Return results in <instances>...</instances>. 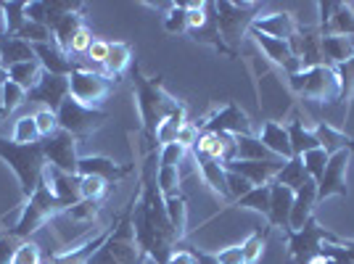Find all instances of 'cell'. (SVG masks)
Listing matches in <instances>:
<instances>
[{"label": "cell", "mask_w": 354, "mask_h": 264, "mask_svg": "<svg viewBox=\"0 0 354 264\" xmlns=\"http://www.w3.org/2000/svg\"><path fill=\"white\" fill-rule=\"evenodd\" d=\"M159 151H148L140 164V191L135 193L133 227L140 251L156 264H167L180 241L167 217L162 188H159Z\"/></svg>", "instance_id": "cell-1"}, {"label": "cell", "mask_w": 354, "mask_h": 264, "mask_svg": "<svg viewBox=\"0 0 354 264\" xmlns=\"http://www.w3.org/2000/svg\"><path fill=\"white\" fill-rule=\"evenodd\" d=\"M133 85H135V98H138V111H140V122H143V135L146 143H156V130L167 117H172L183 106L162 88V77H143L133 66Z\"/></svg>", "instance_id": "cell-2"}, {"label": "cell", "mask_w": 354, "mask_h": 264, "mask_svg": "<svg viewBox=\"0 0 354 264\" xmlns=\"http://www.w3.org/2000/svg\"><path fill=\"white\" fill-rule=\"evenodd\" d=\"M133 206L135 196L130 198L127 209L117 217V225L111 235L106 238V243L93 254L88 264H143L146 254L140 251L138 241H135V227H133Z\"/></svg>", "instance_id": "cell-3"}, {"label": "cell", "mask_w": 354, "mask_h": 264, "mask_svg": "<svg viewBox=\"0 0 354 264\" xmlns=\"http://www.w3.org/2000/svg\"><path fill=\"white\" fill-rule=\"evenodd\" d=\"M0 159L16 172L21 193L27 198L43 185V169L48 164L43 143H14L8 138H0Z\"/></svg>", "instance_id": "cell-4"}, {"label": "cell", "mask_w": 354, "mask_h": 264, "mask_svg": "<svg viewBox=\"0 0 354 264\" xmlns=\"http://www.w3.org/2000/svg\"><path fill=\"white\" fill-rule=\"evenodd\" d=\"M217 8V24H220V35L225 48L230 50V59L238 56V48L246 40L251 32V24L257 21V3H230V0H220L214 3Z\"/></svg>", "instance_id": "cell-5"}, {"label": "cell", "mask_w": 354, "mask_h": 264, "mask_svg": "<svg viewBox=\"0 0 354 264\" xmlns=\"http://www.w3.org/2000/svg\"><path fill=\"white\" fill-rule=\"evenodd\" d=\"M64 211H66V206L61 204L59 198L50 193V188L43 182V185L30 196V201L24 204L19 220H16V225L8 230V235L16 238V241H19V238H30L32 233H37V230L43 227L45 222H50V217L64 214Z\"/></svg>", "instance_id": "cell-6"}, {"label": "cell", "mask_w": 354, "mask_h": 264, "mask_svg": "<svg viewBox=\"0 0 354 264\" xmlns=\"http://www.w3.org/2000/svg\"><path fill=\"white\" fill-rule=\"evenodd\" d=\"M286 241H288V254L294 264H312L323 259V243H341V235L330 233L328 227H320V222L307 220L301 230H286Z\"/></svg>", "instance_id": "cell-7"}, {"label": "cell", "mask_w": 354, "mask_h": 264, "mask_svg": "<svg viewBox=\"0 0 354 264\" xmlns=\"http://www.w3.org/2000/svg\"><path fill=\"white\" fill-rule=\"evenodd\" d=\"M288 85L296 95L310 98L320 103H336L339 101V77L333 66H315L307 72H299L288 77Z\"/></svg>", "instance_id": "cell-8"}, {"label": "cell", "mask_w": 354, "mask_h": 264, "mask_svg": "<svg viewBox=\"0 0 354 264\" xmlns=\"http://www.w3.org/2000/svg\"><path fill=\"white\" fill-rule=\"evenodd\" d=\"M56 119H59V130L69 132L74 138H88L95 130H101L106 122H109V114L101 111V109H88L82 103H77L69 95L66 101L61 103V109L56 111Z\"/></svg>", "instance_id": "cell-9"}, {"label": "cell", "mask_w": 354, "mask_h": 264, "mask_svg": "<svg viewBox=\"0 0 354 264\" xmlns=\"http://www.w3.org/2000/svg\"><path fill=\"white\" fill-rule=\"evenodd\" d=\"M288 48H291L294 59L299 61L301 72L315 69V66H328V61L323 56V32H320V27H299L294 37L288 40Z\"/></svg>", "instance_id": "cell-10"}, {"label": "cell", "mask_w": 354, "mask_h": 264, "mask_svg": "<svg viewBox=\"0 0 354 264\" xmlns=\"http://www.w3.org/2000/svg\"><path fill=\"white\" fill-rule=\"evenodd\" d=\"M111 82L106 74L98 72H88V69H77V72L69 77V95H72L77 103L93 109L98 101H104L106 95L111 93Z\"/></svg>", "instance_id": "cell-11"}, {"label": "cell", "mask_w": 354, "mask_h": 264, "mask_svg": "<svg viewBox=\"0 0 354 264\" xmlns=\"http://www.w3.org/2000/svg\"><path fill=\"white\" fill-rule=\"evenodd\" d=\"M43 153H45V162L50 167H56L61 172H69V175H77V138L69 135L64 130H56L50 138H43Z\"/></svg>", "instance_id": "cell-12"}, {"label": "cell", "mask_w": 354, "mask_h": 264, "mask_svg": "<svg viewBox=\"0 0 354 264\" xmlns=\"http://www.w3.org/2000/svg\"><path fill=\"white\" fill-rule=\"evenodd\" d=\"M69 98V77H59V74L43 72L37 85L27 93V101L40 103L43 109H50L53 114L61 109V103Z\"/></svg>", "instance_id": "cell-13"}, {"label": "cell", "mask_w": 354, "mask_h": 264, "mask_svg": "<svg viewBox=\"0 0 354 264\" xmlns=\"http://www.w3.org/2000/svg\"><path fill=\"white\" fill-rule=\"evenodd\" d=\"M349 151H339L333 156H328L325 175L317 182V204L330 198V196H346V167H349Z\"/></svg>", "instance_id": "cell-14"}, {"label": "cell", "mask_w": 354, "mask_h": 264, "mask_svg": "<svg viewBox=\"0 0 354 264\" xmlns=\"http://www.w3.org/2000/svg\"><path fill=\"white\" fill-rule=\"evenodd\" d=\"M43 182L50 188V193H53L66 209H72V206H77L80 201H82V191H80L82 177L80 175H69V172H61V169H56V167L45 164Z\"/></svg>", "instance_id": "cell-15"}, {"label": "cell", "mask_w": 354, "mask_h": 264, "mask_svg": "<svg viewBox=\"0 0 354 264\" xmlns=\"http://www.w3.org/2000/svg\"><path fill=\"white\" fill-rule=\"evenodd\" d=\"M294 196L291 188H286L281 182H270V211H267V225L270 227H281L283 233L291 230V209H294Z\"/></svg>", "instance_id": "cell-16"}, {"label": "cell", "mask_w": 354, "mask_h": 264, "mask_svg": "<svg viewBox=\"0 0 354 264\" xmlns=\"http://www.w3.org/2000/svg\"><path fill=\"white\" fill-rule=\"evenodd\" d=\"M201 130L207 132H227V135H251V119L246 117V111H241L236 103H227L222 111H217L214 117H209L204 122Z\"/></svg>", "instance_id": "cell-17"}, {"label": "cell", "mask_w": 354, "mask_h": 264, "mask_svg": "<svg viewBox=\"0 0 354 264\" xmlns=\"http://www.w3.org/2000/svg\"><path fill=\"white\" fill-rule=\"evenodd\" d=\"M77 175L80 177H101L106 182H117L124 180L127 175H133V167H122V164L111 162L106 156H80L77 162Z\"/></svg>", "instance_id": "cell-18"}, {"label": "cell", "mask_w": 354, "mask_h": 264, "mask_svg": "<svg viewBox=\"0 0 354 264\" xmlns=\"http://www.w3.org/2000/svg\"><path fill=\"white\" fill-rule=\"evenodd\" d=\"M32 50H35V56L40 61L43 72L59 74V77H72V74L77 72V61H72L69 53H64L59 45H56V40L32 45Z\"/></svg>", "instance_id": "cell-19"}, {"label": "cell", "mask_w": 354, "mask_h": 264, "mask_svg": "<svg viewBox=\"0 0 354 264\" xmlns=\"http://www.w3.org/2000/svg\"><path fill=\"white\" fill-rule=\"evenodd\" d=\"M283 159H278V162H227L222 164L227 172H236V175L246 177L254 188H259V185H270L275 177H278V172L283 169Z\"/></svg>", "instance_id": "cell-20"}, {"label": "cell", "mask_w": 354, "mask_h": 264, "mask_svg": "<svg viewBox=\"0 0 354 264\" xmlns=\"http://www.w3.org/2000/svg\"><path fill=\"white\" fill-rule=\"evenodd\" d=\"M249 35L254 37V43L265 50L267 59L272 61V64H278V66H283V69L288 72V77L301 72V66H299V61L294 59V53H291V48H288L286 40H275V37H267V35H259V32H254V30H251Z\"/></svg>", "instance_id": "cell-21"}, {"label": "cell", "mask_w": 354, "mask_h": 264, "mask_svg": "<svg viewBox=\"0 0 354 264\" xmlns=\"http://www.w3.org/2000/svg\"><path fill=\"white\" fill-rule=\"evenodd\" d=\"M251 30L288 43L296 35V30H299V24H296V19L291 14H270V16H259V19L251 24Z\"/></svg>", "instance_id": "cell-22"}, {"label": "cell", "mask_w": 354, "mask_h": 264, "mask_svg": "<svg viewBox=\"0 0 354 264\" xmlns=\"http://www.w3.org/2000/svg\"><path fill=\"white\" fill-rule=\"evenodd\" d=\"M317 206V182L310 180L301 191L294 196V209H291V230H301L307 220H312V211Z\"/></svg>", "instance_id": "cell-23"}, {"label": "cell", "mask_w": 354, "mask_h": 264, "mask_svg": "<svg viewBox=\"0 0 354 264\" xmlns=\"http://www.w3.org/2000/svg\"><path fill=\"white\" fill-rule=\"evenodd\" d=\"M315 138H317V143L323 148L328 156H333V153H339V151H349L354 153V138H349L346 132L336 130L333 124H328V122H317V127H315Z\"/></svg>", "instance_id": "cell-24"}, {"label": "cell", "mask_w": 354, "mask_h": 264, "mask_svg": "<svg viewBox=\"0 0 354 264\" xmlns=\"http://www.w3.org/2000/svg\"><path fill=\"white\" fill-rule=\"evenodd\" d=\"M24 61H37L35 50L30 43H24L21 37H11V35H0V64L6 69H11L16 64H24Z\"/></svg>", "instance_id": "cell-25"}, {"label": "cell", "mask_w": 354, "mask_h": 264, "mask_svg": "<svg viewBox=\"0 0 354 264\" xmlns=\"http://www.w3.org/2000/svg\"><path fill=\"white\" fill-rule=\"evenodd\" d=\"M259 140H262L275 156H281L286 162L294 156L291 140H288V130H286L283 124H278V122H262V127H259Z\"/></svg>", "instance_id": "cell-26"}, {"label": "cell", "mask_w": 354, "mask_h": 264, "mask_svg": "<svg viewBox=\"0 0 354 264\" xmlns=\"http://www.w3.org/2000/svg\"><path fill=\"white\" fill-rule=\"evenodd\" d=\"M196 164H198V172L204 177V182H207L212 191L217 193L220 198L225 201H230V191H227V172H225V167L220 162H214V159H209V156H193Z\"/></svg>", "instance_id": "cell-27"}, {"label": "cell", "mask_w": 354, "mask_h": 264, "mask_svg": "<svg viewBox=\"0 0 354 264\" xmlns=\"http://www.w3.org/2000/svg\"><path fill=\"white\" fill-rule=\"evenodd\" d=\"M188 37H191V40H196V43L212 45V48H217L220 53L230 56V50H227V48H225V43H222L220 24H217V8H214V3H207V21H204L198 30L188 32Z\"/></svg>", "instance_id": "cell-28"}, {"label": "cell", "mask_w": 354, "mask_h": 264, "mask_svg": "<svg viewBox=\"0 0 354 264\" xmlns=\"http://www.w3.org/2000/svg\"><path fill=\"white\" fill-rule=\"evenodd\" d=\"M236 143H238L236 162H278V159H281V156H275V153H272L259 138H254V135H238ZM283 162H286V159H283Z\"/></svg>", "instance_id": "cell-29"}, {"label": "cell", "mask_w": 354, "mask_h": 264, "mask_svg": "<svg viewBox=\"0 0 354 264\" xmlns=\"http://www.w3.org/2000/svg\"><path fill=\"white\" fill-rule=\"evenodd\" d=\"M323 56L328 66H339L354 56V40L352 37H341V35H323Z\"/></svg>", "instance_id": "cell-30"}, {"label": "cell", "mask_w": 354, "mask_h": 264, "mask_svg": "<svg viewBox=\"0 0 354 264\" xmlns=\"http://www.w3.org/2000/svg\"><path fill=\"white\" fill-rule=\"evenodd\" d=\"M320 32H323V35L354 37V6H352V3H336L330 21H328Z\"/></svg>", "instance_id": "cell-31"}, {"label": "cell", "mask_w": 354, "mask_h": 264, "mask_svg": "<svg viewBox=\"0 0 354 264\" xmlns=\"http://www.w3.org/2000/svg\"><path fill=\"white\" fill-rule=\"evenodd\" d=\"M312 177L307 175V169H304V162H301V156H291L288 162L283 164V169L278 172L275 177V182H281L286 188H291V191H301L307 182H310Z\"/></svg>", "instance_id": "cell-32"}, {"label": "cell", "mask_w": 354, "mask_h": 264, "mask_svg": "<svg viewBox=\"0 0 354 264\" xmlns=\"http://www.w3.org/2000/svg\"><path fill=\"white\" fill-rule=\"evenodd\" d=\"M288 130V140H291V151H294V156H304L307 151L312 148H320L317 143V138H315V132H310L304 127V122L299 117L291 119V124L286 127Z\"/></svg>", "instance_id": "cell-33"}, {"label": "cell", "mask_w": 354, "mask_h": 264, "mask_svg": "<svg viewBox=\"0 0 354 264\" xmlns=\"http://www.w3.org/2000/svg\"><path fill=\"white\" fill-rule=\"evenodd\" d=\"M130 64H133V48H130V43H111L109 59H106V64H104L106 77H109V79L114 77V82H117Z\"/></svg>", "instance_id": "cell-34"}, {"label": "cell", "mask_w": 354, "mask_h": 264, "mask_svg": "<svg viewBox=\"0 0 354 264\" xmlns=\"http://www.w3.org/2000/svg\"><path fill=\"white\" fill-rule=\"evenodd\" d=\"M85 27V19L80 14H66L59 19V24L53 27V40H56V45H59L64 53H69V45H72L74 35Z\"/></svg>", "instance_id": "cell-35"}, {"label": "cell", "mask_w": 354, "mask_h": 264, "mask_svg": "<svg viewBox=\"0 0 354 264\" xmlns=\"http://www.w3.org/2000/svg\"><path fill=\"white\" fill-rule=\"evenodd\" d=\"M164 204H167V217H169V222H172L177 238L183 241V238L188 235V204H185V198L177 193V196L164 198Z\"/></svg>", "instance_id": "cell-36"}, {"label": "cell", "mask_w": 354, "mask_h": 264, "mask_svg": "<svg viewBox=\"0 0 354 264\" xmlns=\"http://www.w3.org/2000/svg\"><path fill=\"white\" fill-rule=\"evenodd\" d=\"M40 74H43V66H40V61H24V64H16L8 69V79L16 82L19 88H24L30 93L35 85H37V79H40Z\"/></svg>", "instance_id": "cell-37"}, {"label": "cell", "mask_w": 354, "mask_h": 264, "mask_svg": "<svg viewBox=\"0 0 354 264\" xmlns=\"http://www.w3.org/2000/svg\"><path fill=\"white\" fill-rule=\"evenodd\" d=\"M267 235H270V225H267V227H257V230L241 243V246H243V259H246V264H257L262 259L265 246H267Z\"/></svg>", "instance_id": "cell-38"}, {"label": "cell", "mask_w": 354, "mask_h": 264, "mask_svg": "<svg viewBox=\"0 0 354 264\" xmlns=\"http://www.w3.org/2000/svg\"><path fill=\"white\" fill-rule=\"evenodd\" d=\"M3 24L6 35L16 37L19 30L27 24V3H3Z\"/></svg>", "instance_id": "cell-39"}, {"label": "cell", "mask_w": 354, "mask_h": 264, "mask_svg": "<svg viewBox=\"0 0 354 264\" xmlns=\"http://www.w3.org/2000/svg\"><path fill=\"white\" fill-rule=\"evenodd\" d=\"M0 93H3V98H0V119L8 117L11 111H16L21 103H27V90L19 88V85L11 82V79L0 88Z\"/></svg>", "instance_id": "cell-40"}, {"label": "cell", "mask_w": 354, "mask_h": 264, "mask_svg": "<svg viewBox=\"0 0 354 264\" xmlns=\"http://www.w3.org/2000/svg\"><path fill=\"white\" fill-rule=\"evenodd\" d=\"M233 206H243V209H254V211H259V214H265L270 211V185H259V188H251L246 196H241Z\"/></svg>", "instance_id": "cell-41"}, {"label": "cell", "mask_w": 354, "mask_h": 264, "mask_svg": "<svg viewBox=\"0 0 354 264\" xmlns=\"http://www.w3.org/2000/svg\"><path fill=\"white\" fill-rule=\"evenodd\" d=\"M336 77H339V101L346 106L349 111V101L354 95V56L346 64H339L336 66Z\"/></svg>", "instance_id": "cell-42"}, {"label": "cell", "mask_w": 354, "mask_h": 264, "mask_svg": "<svg viewBox=\"0 0 354 264\" xmlns=\"http://www.w3.org/2000/svg\"><path fill=\"white\" fill-rule=\"evenodd\" d=\"M183 124H185V109L175 111L172 117H167L162 124H159V130H156V143H162V146L177 143V132H180Z\"/></svg>", "instance_id": "cell-43"}, {"label": "cell", "mask_w": 354, "mask_h": 264, "mask_svg": "<svg viewBox=\"0 0 354 264\" xmlns=\"http://www.w3.org/2000/svg\"><path fill=\"white\" fill-rule=\"evenodd\" d=\"M164 30L169 35H185L188 32V6L185 3H175L167 16H164Z\"/></svg>", "instance_id": "cell-44"}, {"label": "cell", "mask_w": 354, "mask_h": 264, "mask_svg": "<svg viewBox=\"0 0 354 264\" xmlns=\"http://www.w3.org/2000/svg\"><path fill=\"white\" fill-rule=\"evenodd\" d=\"M301 162H304L307 175H310L315 182H320V177L325 175V167H328V153H325L323 148H312V151H307V153L301 156Z\"/></svg>", "instance_id": "cell-45"}, {"label": "cell", "mask_w": 354, "mask_h": 264, "mask_svg": "<svg viewBox=\"0 0 354 264\" xmlns=\"http://www.w3.org/2000/svg\"><path fill=\"white\" fill-rule=\"evenodd\" d=\"M14 143H40V132L35 124V117H21L16 119L14 135H11Z\"/></svg>", "instance_id": "cell-46"}, {"label": "cell", "mask_w": 354, "mask_h": 264, "mask_svg": "<svg viewBox=\"0 0 354 264\" xmlns=\"http://www.w3.org/2000/svg\"><path fill=\"white\" fill-rule=\"evenodd\" d=\"M180 167H159V188H162V196L169 198V196H177L180 193Z\"/></svg>", "instance_id": "cell-47"}, {"label": "cell", "mask_w": 354, "mask_h": 264, "mask_svg": "<svg viewBox=\"0 0 354 264\" xmlns=\"http://www.w3.org/2000/svg\"><path fill=\"white\" fill-rule=\"evenodd\" d=\"M16 37H21L24 43H30V45H40V43H50V40H53V32L48 30V27H43V24L27 21V24L19 30Z\"/></svg>", "instance_id": "cell-48"}, {"label": "cell", "mask_w": 354, "mask_h": 264, "mask_svg": "<svg viewBox=\"0 0 354 264\" xmlns=\"http://www.w3.org/2000/svg\"><path fill=\"white\" fill-rule=\"evenodd\" d=\"M98 209H101V201H88V198H82L80 204L72 206V209H66L64 214L72 222H93L95 214H98Z\"/></svg>", "instance_id": "cell-49"}, {"label": "cell", "mask_w": 354, "mask_h": 264, "mask_svg": "<svg viewBox=\"0 0 354 264\" xmlns=\"http://www.w3.org/2000/svg\"><path fill=\"white\" fill-rule=\"evenodd\" d=\"M80 191H82V198H88V201H101L109 191V182L101 177H82Z\"/></svg>", "instance_id": "cell-50"}, {"label": "cell", "mask_w": 354, "mask_h": 264, "mask_svg": "<svg viewBox=\"0 0 354 264\" xmlns=\"http://www.w3.org/2000/svg\"><path fill=\"white\" fill-rule=\"evenodd\" d=\"M188 151L180 146V143H169V146L159 148V167H180L185 162Z\"/></svg>", "instance_id": "cell-51"}, {"label": "cell", "mask_w": 354, "mask_h": 264, "mask_svg": "<svg viewBox=\"0 0 354 264\" xmlns=\"http://www.w3.org/2000/svg\"><path fill=\"white\" fill-rule=\"evenodd\" d=\"M40 262H43L40 246L32 243V241H24V243H19V249H16L14 262L11 264H40Z\"/></svg>", "instance_id": "cell-52"}, {"label": "cell", "mask_w": 354, "mask_h": 264, "mask_svg": "<svg viewBox=\"0 0 354 264\" xmlns=\"http://www.w3.org/2000/svg\"><path fill=\"white\" fill-rule=\"evenodd\" d=\"M35 117V124H37V132H40V140L43 138H50L53 132L59 130V119H56V114L50 111V109H40L37 114H32Z\"/></svg>", "instance_id": "cell-53"}, {"label": "cell", "mask_w": 354, "mask_h": 264, "mask_svg": "<svg viewBox=\"0 0 354 264\" xmlns=\"http://www.w3.org/2000/svg\"><path fill=\"white\" fill-rule=\"evenodd\" d=\"M225 172H227V169H225ZM251 188H254V185H251L246 177L236 175V172H227V191H230V201H233V204H236L241 196H246Z\"/></svg>", "instance_id": "cell-54"}, {"label": "cell", "mask_w": 354, "mask_h": 264, "mask_svg": "<svg viewBox=\"0 0 354 264\" xmlns=\"http://www.w3.org/2000/svg\"><path fill=\"white\" fill-rule=\"evenodd\" d=\"M93 32L88 30V27H82V30L74 35V40L72 45H69V56H88V50H90V45H93Z\"/></svg>", "instance_id": "cell-55"}, {"label": "cell", "mask_w": 354, "mask_h": 264, "mask_svg": "<svg viewBox=\"0 0 354 264\" xmlns=\"http://www.w3.org/2000/svg\"><path fill=\"white\" fill-rule=\"evenodd\" d=\"M27 21H35V24L48 27L50 16H48V3H45V0H32V3H27ZM48 30H50V27H48Z\"/></svg>", "instance_id": "cell-56"}, {"label": "cell", "mask_w": 354, "mask_h": 264, "mask_svg": "<svg viewBox=\"0 0 354 264\" xmlns=\"http://www.w3.org/2000/svg\"><path fill=\"white\" fill-rule=\"evenodd\" d=\"M198 135H201V127H198V124H193V122H185V124L180 127V132H177V143L188 151V148L196 146Z\"/></svg>", "instance_id": "cell-57"}, {"label": "cell", "mask_w": 354, "mask_h": 264, "mask_svg": "<svg viewBox=\"0 0 354 264\" xmlns=\"http://www.w3.org/2000/svg\"><path fill=\"white\" fill-rule=\"evenodd\" d=\"M109 50H111V43L109 40H93V45H90L88 50V61L90 64H98V66H104L106 59H109Z\"/></svg>", "instance_id": "cell-58"}, {"label": "cell", "mask_w": 354, "mask_h": 264, "mask_svg": "<svg viewBox=\"0 0 354 264\" xmlns=\"http://www.w3.org/2000/svg\"><path fill=\"white\" fill-rule=\"evenodd\" d=\"M217 264H246L243 259V246H230V249H222L220 254H214Z\"/></svg>", "instance_id": "cell-59"}, {"label": "cell", "mask_w": 354, "mask_h": 264, "mask_svg": "<svg viewBox=\"0 0 354 264\" xmlns=\"http://www.w3.org/2000/svg\"><path fill=\"white\" fill-rule=\"evenodd\" d=\"M19 249V241L11 235H0V264H11L14 262V254Z\"/></svg>", "instance_id": "cell-60"}, {"label": "cell", "mask_w": 354, "mask_h": 264, "mask_svg": "<svg viewBox=\"0 0 354 264\" xmlns=\"http://www.w3.org/2000/svg\"><path fill=\"white\" fill-rule=\"evenodd\" d=\"M167 264H198V262H196V254L193 251H172V256H169Z\"/></svg>", "instance_id": "cell-61"}, {"label": "cell", "mask_w": 354, "mask_h": 264, "mask_svg": "<svg viewBox=\"0 0 354 264\" xmlns=\"http://www.w3.org/2000/svg\"><path fill=\"white\" fill-rule=\"evenodd\" d=\"M196 254V262L198 264H217V259H214V254H207V251H193Z\"/></svg>", "instance_id": "cell-62"}, {"label": "cell", "mask_w": 354, "mask_h": 264, "mask_svg": "<svg viewBox=\"0 0 354 264\" xmlns=\"http://www.w3.org/2000/svg\"><path fill=\"white\" fill-rule=\"evenodd\" d=\"M6 82H8V69H6L3 64H0V88H3Z\"/></svg>", "instance_id": "cell-63"}, {"label": "cell", "mask_w": 354, "mask_h": 264, "mask_svg": "<svg viewBox=\"0 0 354 264\" xmlns=\"http://www.w3.org/2000/svg\"><path fill=\"white\" fill-rule=\"evenodd\" d=\"M143 264H156V262H153V259H148V256H146V262H143Z\"/></svg>", "instance_id": "cell-64"}]
</instances>
